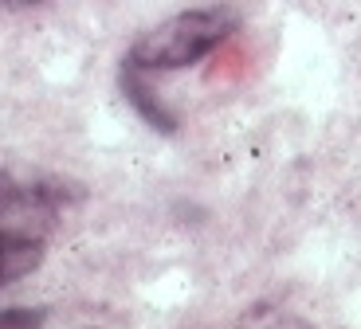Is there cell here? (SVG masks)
Masks as SVG:
<instances>
[{
    "instance_id": "cell-2",
    "label": "cell",
    "mask_w": 361,
    "mask_h": 329,
    "mask_svg": "<svg viewBox=\"0 0 361 329\" xmlns=\"http://www.w3.org/2000/svg\"><path fill=\"white\" fill-rule=\"evenodd\" d=\"M235 27H240V16L232 8H220V4L177 12L157 27L142 32L126 59L137 63L142 71H180V67H192L204 55H212L220 44H228Z\"/></svg>"
},
{
    "instance_id": "cell-4",
    "label": "cell",
    "mask_w": 361,
    "mask_h": 329,
    "mask_svg": "<svg viewBox=\"0 0 361 329\" xmlns=\"http://www.w3.org/2000/svg\"><path fill=\"white\" fill-rule=\"evenodd\" d=\"M235 329H314L307 318H298L290 310H267V306H255L240 318Z\"/></svg>"
},
{
    "instance_id": "cell-5",
    "label": "cell",
    "mask_w": 361,
    "mask_h": 329,
    "mask_svg": "<svg viewBox=\"0 0 361 329\" xmlns=\"http://www.w3.org/2000/svg\"><path fill=\"white\" fill-rule=\"evenodd\" d=\"M44 325V310H4V318H0V329H39Z\"/></svg>"
},
{
    "instance_id": "cell-3",
    "label": "cell",
    "mask_w": 361,
    "mask_h": 329,
    "mask_svg": "<svg viewBox=\"0 0 361 329\" xmlns=\"http://www.w3.org/2000/svg\"><path fill=\"white\" fill-rule=\"evenodd\" d=\"M145 75H149V71H142L137 63L122 59V94H126V102L145 118V122L154 125V130H161V134H173V130H177V118H173L169 110H165L161 98H157L154 90H149Z\"/></svg>"
},
{
    "instance_id": "cell-1",
    "label": "cell",
    "mask_w": 361,
    "mask_h": 329,
    "mask_svg": "<svg viewBox=\"0 0 361 329\" xmlns=\"http://www.w3.org/2000/svg\"><path fill=\"white\" fill-rule=\"evenodd\" d=\"M79 200L75 185L63 180H24L4 173L0 188V259H4V283H20L24 275L44 263V247L63 208Z\"/></svg>"
},
{
    "instance_id": "cell-6",
    "label": "cell",
    "mask_w": 361,
    "mask_h": 329,
    "mask_svg": "<svg viewBox=\"0 0 361 329\" xmlns=\"http://www.w3.org/2000/svg\"><path fill=\"white\" fill-rule=\"evenodd\" d=\"M8 8H32V4H44V0H4Z\"/></svg>"
}]
</instances>
